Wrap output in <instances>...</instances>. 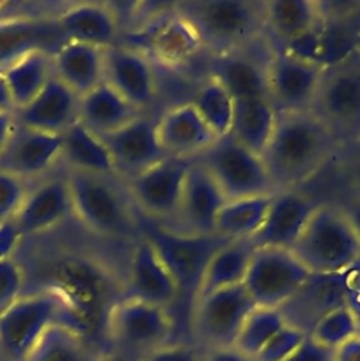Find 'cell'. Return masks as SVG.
<instances>
[{
	"label": "cell",
	"mask_w": 360,
	"mask_h": 361,
	"mask_svg": "<svg viewBox=\"0 0 360 361\" xmlns=\"http://www.w3.org/2000/svg\"><path fill=\"white\" fill-rule=\"evenodd\" d=\"M339 151L333 134L312 111L277 113L272 135L261 158L278 193L301 189Z\"/></svg>",
	"instance_id": "obj_1"
},
{
	"label": "cell",
	"mask_w": 360,
	"mask_h": 361,
	"mask_svg": "<svg viewBox=\"0 0 360 361\" xmlns=\"http://www.w3.org/2000/svg\"><path fill=\"white\" fill-rule=\"evenodd\" d=\"M172 6L209 55L236 51L264 37L265 0H184Z\"/></svg>",
	"instance_id": "obj_2"
},
{
	"label": "cell",
	"mask_w": 360,
	"mask_h": 361,
	"mask_svg": "<svg viewBox=\"0 0 360 361\" xmlns=\"http://www.w3.org/2000/svg\"><path fill=\"white\" fill-rule=\"evenodd\" d=\"M56 323L79 326L78 310L59 288L23 293L0 314L1 357L7 361H24L41 336Z\"/></svg>",
	"instance_id": "obj_3"
},
{
	"label": "cell",
	"mask_w": 360,
	"mask_h": 361,
	"mask_svg": "<svg viewBox=\"0 0 360 361\" xmlns=\"http://www.w3.org/2000/svg\"><path fill=\"white\" fill-rule=\"evenodd\" d=\"M291 251L311 274H339L360 258V238L342 206L319 203Z\"/></svg>",
	"instance_id": "obj_4"
},
{
	"label": "cell",
	"mask_w": 360,
	"mask_h": 361,
	"mask_svg": "<svg viewBox=\"0 0 360 361\" xmlns=\"http://www.w3.org/2000/svg\"><path fill=\"white\" fill-rule=\"evenodd\" d=\"M114 176L69 171L66 183L71 212L99 235L123 238L140 234L138 219Z\"/></svg>",
	"instance_id": "obj_5"
},
{
	"label": "cell",
	"mask_w": 360,
	"mask_h": 361,
	"mask_svg": "<svg viewBox=\"0 0 360 361\" xmlns=\"http://www.w3.org/2000/svg\"><path fill=\"white\" fill-rule=\"evenodd\" d=\"M138 224L140 235L155 248L176 283L178 300L188 306L191 316L209 259L230 240L217 234H181L145 217L138 220Z\"/></svg>",
	"instance_id": "obj_6"
},
{
	"label": "cell",
	"mask_w": 360,
	"mask_h": 361,
	"mask_svg": "<svg viewBox=\"0 0 360 361\" xmlns=\"http://www.w3.org/2000/svg\"><path fill=\"white\" fill-rule=\"evenodd\" d=\"M174 319L168 309L121 296L104 314V333L116 350L136 361L171 343Z\"/></svg>",
	"instance_id": "obj_7"
},
{
	"label": "cell",
	"mask_w": 360,
	"mask_h": 361,
	"mask_svg": "<svg viewBox=\"0 0 360 361\" xmlns=\"http://www.w3.org/2000/svg\"><path fill=\"white\" fill-rule=\"evenodd\" d=\"M309 111L328 127L340 149L360 135V49L323 69Z\"/></svg>",
	"instance_id": "obj_8"
},
{
	"label": "cell",
	"mask_w": 360,
	"mask_h": 361,
	"mask_svg": "<svg viewBox=\"0 0 360 361\" xmlns=\"http://www.w3.org/2000/svg\"><path fill=\"white\" fill-rule=\"evenodd\" d=\"M193 161L206 169L227 200L275 195L261 155L230 134L216 138Z\"/></svg>",
	"instance_id": "obj_9"
},
{
	"label": "cell",
	"mask_w": 360,
	"mask_h": 361,
	"mask_svg": "<svg viewBox=\"0 0 360 361\" xmlns=\"http://www.w3.org/2000/svg\"><path fill=\"white\" fill-rule=\"evenodd\" d=\"M254 307L243 283L199 298L191 312L195 343L203 351L232 348Z\"/></svg>",
	"instance_id": "obj_10"
},
{
	"label": "cell",
	"mask_w": 360,
	"mask_h": 361,
	"mask_svg": "<svg viewBox=\"0 0 360 361\" xmlns=\"http://www.w3.org/2000/svg\"><path fill=\"white\" fill-rule=\"evenodd\" d=\"M311 271L291 250L256 247L243 286L258 307L280 309L309 278Z\"/></svg>",
	"instance_id": "obj_11"
},
{
	"label": "cell",
	"mask_w": 360,
	"mask_h": 361,
	"mask_svg": "<svg viewBox=\"0 0 360 361\" xmlns=\"http://www.w3.org/2000/svg\"><path fill=\"white\" fill-rule=\"evenodd\" d=\"M126 44L143 52L152 63L181 68L193 61L203 47L191 24L171 4L137 31L128 32Z\"/></svg>",
	"instance_id": "obj_12"
},
{
	"label": "cell",
	"mask_w": 360,
	"mask_h": 361,
	"mask_svg": "<svg viewBox=\"0 0 360 361\" xmlns=\"http://www.w3.org/2000/svg\"><path fill=\"white\" fill-rule=\"evenodd\" d=\"M271 45L265 37L244 48L209 55L208 75L219 80L234 102L268 100V61Z\"/></svg>",
	"instance_id": "obj_13"
},
{
	"label": "cell",
	"mask_w": 360,
	"mask_h": 361,
	"mask_svg": "<svg viewBox=\"0 0 360 361\" xmlns=\"http://www.w3.org/2000/svg\"><path fill=\"white\" fill-rule=\"evenodd\" d=\"M191 162L167 157L127 180L130 199L145 219L161 224L174 219Z\"/></svg>",
	"instance_id": "obj_14"
},
{
	"label": "cell",
	"mask_w": 360,
	"mask_h": 361,
	"mask_svg": "<svg viewBox=\"0 0 360 361\" xmlns=\"http://www.w3.org/2000/svg\"><path fill=\"white\" fill-rule=\"evenodd\" d=\"M323 69L271 47L268 100L277 113L309 111Z\"/></svg>",
	"instance_id": "obj_15"
},
{
	"label": "cell",
	"mask_w": 360,
	"mask_h": 361,
	"mask_svg": "<svg viewBox=\"0 0 360 361\" xmlns=\"http://www.w3.org/2000/svg\"><path fill=\"white\" fill-rule=\"evenodd\" d=\"M226 200L206 169L192 161L184 180L176 213L168 224L162 226L189 235L215 234L216 219Z\"/></svg>",
	"instance_id": "obj_16"
},
{
	"label": "cell",
	"mask_w": 360,
	"mask_h": 361,
	"mask_svg": "<svg viewBox=\"0 0 360 361\" xmlns=\"http://www.w3.org/2000/svg\"><path fill=\"white\" fill-rule=\"evenodd\" d=\"M100 138L113 159L116 173L126 180L167 158L157 134V117L145 113Z\"/></svg>",
	"instance_id": "obj_17"
},
{
	"label": "cell",
	"mask_w": 360,
	"mask_h": 361,
	"mask_svg": "<svg viewBox=\"0 0 360 361\" xmlns=\"http://www.w3.org/2000/svg\"><path fill=\"white\" fill-rule=\"evenodd\" d=\"M69 39L56 17L14 16L0 21V71L34 52L55 55Z\"/></svg>",
	"instance_id": "obj_18"
},
{
	"label": "cell",
	"mask_w": 360,
	"mask_h": 361,
	"mask_svg": "<svg viewBox=\"0 0 360 361\" xmlns=\"http://www.w3.org/2000/svg\"><path fill=\"white\" fill-rule=\"evenodd\" d=\"M104 82L141 113L157 96L152 62L138 49L121 42L104 49Z\"/></svg>",
	"instance_id": "obj_19"
},
{
	"label": "cell",
	"mask_w": 360,
	"mask_h": 361,
	"mask_svg": "<svg viewBox=\"0 0 360 361\" xmlns=\"http://www.w3.org/2000/svg\"><path fill=\"white\" fill-rule=\"evenodd\" d=\"M123 296L168 310L178 302V288L172 275L143 235L137 238L130 254Z\"/></svg>",
	"instance_id": "obj_20"
},
{
	"label": "cell",
	"mask_w": 360,
	"mask_h": 361,
	"mask_svg": "<svg viewBox=\"0 0 360 361\" xmlns=\"http://www.w3.org/2000/svg\"><path fill=\"white\" fill-rule=\"evenodd\" d=\"M62 134H48L14 124L0 151V172L21 180L44 173L61 157Z\"/></svg>",
	"instance_id": "obj_21"
},
{
	"label": "cell",
	"mask_w": 360,
	"mask_h": 361,
	"mask_svg": "<svg viewBox=\"0 0 360 361\" xmlns=\"http://www.w3.org/2000/svg\"><path fill=\"white\" fill-rule=\"evenodd\" d=\"M319 203L301 189L272 195L265 219L251 237L253 244L291 250Z\"/></svg>",
	"instance_id": "obj_22"
},
{
	"label": "cell",
	"mask_w": 360,
	"mask_h": 361,
	"mask_svg": "<svg viewBox=\"0 0 360 361\" xmlns=\"http://www.w3.org/2000/svg\"><path fill=\"white\" fill-rule=\"evenodd\" d=\"M157 134L167 157L185 161L196 159L217 138L189 100L157 117Z\"/></svg>",
	"instance_id": "obj_23"
},
{
	"label": "cell",
	"mask_w": 360,
	"mask_h": 361,
	"mask_svg": "<svg viewBox=\"0 0 360 361\" xmlns=\"http://www.w3.org/2000/svg\"><path fill=\"white\" fill-rule=\"evenodd\" d=\"M344 305L343 272L311 274L298 292L278 310L287 324L309 334L325 314Z\"/></svg>",
	"instance_id": "obj_24"
},
{
	"label": "cell",
	"mask_w": 360,
	"mask_h": 361,
	"mask_svg": "<svg viewBox=\"0 0 360 361\" xmlns=\"http://www.w3.org/2000/svg\"><path fill=\"white\" fill-rule=\"evenodd\" d=\"M17 124L48 134H64L79 116V96L55 75L24 107L13 111Z\"/></svg>",
	"instance_id": "obj_25"
},
{
	"label": "cell",
	"mask_w": 360,
	"mask_h": 361,
	"mask_svg": "<svg viewBox=\"0 0 360 361\" xmlns=\"http://www.w3.org/2000/svg\"><path fill=\"white\" fill-rule=\"evenodd\" d=\"M71 212L66 178L47 180L27 192L13 223L20 235L47 231L59 224Z\"/></svg>",
	"instance_id": "obj_26"
},
{
	"label": "cell",
	"mask_w": 360,
	"mask_h": 361,
	"mask_svg": "<svg viewBox=\"0 0 360 361\" xmlns=\"http://www.w3.org/2000/svg\"><path fill=\"white\" fill-rule=\"evenodd\" d=\"M69 41L107 49L120 41L116 11L102 3H79L56 16Z\"/></svg>",
	"instance_id": "obj_27"
},
{
	"label": "cell",
	"mask_w": 360,
	"mask_h": 361,
	"mask_svg": "<svg viewBox=\"0 0 360 361\" xmlns=\"http://www.w3.org/2000/svg\"><path fill=\"white\" fill-rule=\"evenodd\" d=\"M54 75L79 97L104 82V49L68 41L52 56Z\"/></svg>",
	"instance_id": "obj_28"
},
{
	"label": "cell",
	"mask_w": 360,
	"mask_h": 361,
	"mask_svg": "<svg viewBox=\"0 0 360 361\" xmlns=\"http://www.w3.org/2000/svg\"><path fill=\"white\" fill-rule=\"evenodd\" d=\"M320 18V1L265 0L264 37L271 47H282L311 31Z\"/></svg>",
	"instance_id": "obj_29"
},
{
	"label": "cell",
	"mask_w": 360,
	"mask_h": 361,
	"mask_svg": "<svg viewBox=\"0 0 360 361\" xmlns=\"http://www.w3.org/2000/svg\"><path fill=\"white\" fill-rule=\"evenodd\" d=\"M140 114L106 82L79 97L78 121L97 137L119 130Z\"/></svg>",
	"instance_id": "obj_30"
},
{
	"label": "cell",
	"mask_w": 360,
	"mask_h": 361,
	"mask_svg": "<svg viewBox=\"0 0 360 361\" xmlns=\"http://www.w3.org/2000/svg\"><path fill=\"white\" fill-rule=\"evenodd\" d=\"M103 353L79 326L56 323L41 336L24 361H102Z\"/></svg>",
	"instance_id": "obj_31"
},
{
	"label": "cell",
	"mask_w": 360,
	"mask_h": 361,
	"mask_svg": "<svg viewBox=\"0 0 360 361\" xmlns=\"http://www.w3.org/2000/svg\"><path fill=\"white\" fill-rule=\"evenodd\" d=\"M254 250L251 238L233 240L222 245L208 262L196 300L216 290L243 283Z\"/></svg>",
	"instance_id": "obj_32"
},
{
	"label": "cell",
	"mask_w": 360,
	"mask_h": 361,
	"mask_svg": "<svg viewBox=\"0 0 360 361\" xmlns=\"http://www.w3.org/2000/svg\"><path fill=\"white\" fill-rule=\"evenodd\" d=\"M69 171L116 176L113 159L100 137L76 121L62 134L61 157Z\"/></svg>",
	"instance_id": "obj_33"
},
{
	"label": "cell",
	"mask_w": 360,
	"mask_h": 361,
	"mask_svg": "<svg viewBox=\"0 0 360 361\" xmlns=\"http://www.w3.org/2000/svg\"><path fill=\"white\" fill-rule=\"evenodd\" d=\"M277 121V111L267 99L234 102L230 135L240 144L261 155Z\"/></svg>",
	"instance_id": "obj_34"
},
{
	"label": "cell",
	"mask_w": 360,
	"mask_h": 361,
	"mask_svg": "<svg viewBox=\"0 0 360 361\" xmlns=\"http://www.w3.org/2000/svg\"><path fill=\"white\" fill-rule=\"evenodd\" d=\"M52 56L45 52H34L1 72L14 110L28 104L54 75Z\"/></svg>",
	"instance_id": "obj_35"
},
{
	"label": "cell",
	"mask_w": 360,
	"mask_h": 361,
	"mask_svg": "<svg viewBox=\"0 0 360 361\" xmlns=\"http://www.w3.org/2000/svg\"><path fill=\"white\" fill-rule=\"evenodd\" d=\"M271 199L272 195L226 200L217 214L215 234L230 241L251 238L261 227Z\"/></svg>",
	"instance_id": "obj_36"
},
{
	"label": "cell",
	"mask_w": 360,
	"mask_h": 361,
	"mask_svg": "<svg viewBox=\"0 0 360 361\" xmlns=\"http://www.w3.org/2000/svg\"><path fill=\"white\" fill-rule=\"evenodd\" d=\"M189 102L217 138L230 133L234 100L219 80L208 75Z\"/></svg>",
	"instance_id": "obj_37"
},
{
	"label": "cell",
	"mask_w": 360,
	"mask_h": 361,
	"mask_svg": "<svg viewBox=\"0 0 360 361\" xmlns=\"http://www.w3.org/2000/svg\"><path fill=\"white\" fill-rule=\"evenodd\" d=\"M285 319L278 309L256 306L244 320L233 348L253 358L285 326Z\"/></svg>",
	"instance_id": "obj_38"
},
{
	"label": "cell",
	"mask_w": 360,
	"mask_h": 361,
	"mask_svg": "<svg viewBox=\"0 0 360 361\" xmlns=\"http://www.w3.org/2000/svg\"><path fill=\"white\" fill-rule=\"evenodd\" d=\"M308 336L325 347L336 348L349 338L359 336V331L353 313L344 305L325 314Z\"/></svg>",
	"instance_id": "obj_39"
},
{
	"label": "cell",
	"mask_w": 360,
	"mask_h": 361,
	"mask_svg": "<svg viewBox=\"0 0 360 361\" xmlns=\"http://www.w3.org/2000/svg\"><path fill=\"white\" fill-rule=\"evenodd\" d=\"M308 334L285 324L254 357V361H285L305 340Z\"/></svg>",
	"instance_id": "obj_40"
},
{
	"label": "cell",
	"mask_w": 360,
	"mask_h": 361,
	"mask_svg": "<svg viewBox=\"0 0 360 361\" xmlns=\"http://www.w3.org/2000/svg\"><path fill=\"white\" fill-rule=\"evenodd\" d=\"M24 288V272L13 259H0V314L6 312L21 295Z\"/></svg>",
	"instance_id": "obj_41"
},
{
	"label": "cell",
	"mask_w": 360,
	"mask_h": 361,
	"mask_svg": "<svg viewBox=\"0 0 360 361\" xmlns=\"http://www.w3.org/2000/svg\"><path fill=\"white\" fill-rule=\"evenodd\" d=\"M27 192L24 180L0 172V224L14 219Z\"/></svg>",
	"instance_id": "obj_42"
},
{
	"label": "cell",
	"mask_w": 360,
	"mask_h": 361,
	"mask_svg": "<svg viewBox=\"0 0 360 361\" xmlns=\"http://www.w3.org/2000/svg\"><path fill=\"white\" fill-rule=\"evenodd\" d=\"M205 351L198 345L186 343H169L162 345L140 361H203Z\"/></svg>",
	"instance_id": "obj_43"
},
{
	"label": "cell",
	"mask_w": 360,
	"mask_h": 361,
	"mask_svg": "<svg viewBox=\"0 0 360 361\" xmlns=\"http://www.w3.org/2000/svg\"><path fill=\"white\" fill-rule=\"evenodd\" d=\"M343 290L346 306L354 316L360 336V258L343 271Z\"/></svg>",
	"instance_id": "obj_44"
},
{
	"label": "cell",
	"mask_w": 360,
	"mask_h": 361,
	"mask_svg": "<svg viewBox=\"0 0 360 361\" xmlns=\"http://www.w3.org/2000/svg\"><path fill=\"white\" fill-rule=\"evenodd\" d=\"M285 361H335V348L325 347L306 336Z\"/></svg>",
	"instance_id": "obj_45"
},
{
	"label": "cell",
	"mask_w": 360,
	"mask_h": 361,
	"mask_svg": "<svg viewBox=\"0 0 360 361\" xmlns=\"http://www.w3.org/2000/svg\"><path fill=\"white\" fill-rule=\"evenodd\" d=\"M21 238L13 220L0 224V259L11 258L18 240Z\"/></svg>",
	"instance_id": "obj_46"
},
{
	"label": "cell",
	"mask_w": 360,
	"mask_h": 361,
	"mask_svg": "<svg viewBox=\"0 0 360 361\" xmlns=\"http://www.w3.org/2000/svg\"><path fill=\"white\" fill-rule=\"evenodd\" d=\"M335 361H360V336H354L336 347Z\"/></svg>",
	"instance_id": "obj_47"
},
{
	"label": "cell",
	"mask_w": 360,
	"mask_h": 361,
	"mask_svg": "<svg viewBox=\"0 0 360 361\" xmlns=\"http://www.w3.org/2000/svg\"><path fill=\"white\" fill-rule=\"evenodd\" d=\"M203 361H254L253 358H248L239 353L236 348H219V350H210L205 351Z\"/></svg>",
	"instance_id": "obj_48"
},
{
	"label": "cell",
	"mask_w": 360,
	"mask_h": 361,
	"mask_svg": "<svg viewBox=\"0 0 360 361\" xmlns=\"http://www.w3.org/2000/svg\"><path fill=\"white\" fill-rule=\"evenodd\" d=\"M339 154H343V157L346 158V161L350 166L352 173L360 179V135L353 142H350L347 147L340 149Z\"/></svg>",
	"instance_id": "obj_49"
},
{
	"label": "cell",
	"mask_w": 360,
	"mask_h": 361,
	"mask_svg": "<svg viewBox=\"0 0 360 361\" xmlns=\"http://www.w3.org/2000/svg\"><path fill=\"white\" fill-rule=\"evenodd\" d=\"M346 212V214L349 216L352 224L354 226L356 231H357V235L360 238V193L353 196L349 203L346 206H342Z\"/></svg>",
	"instance_id": "obj_50"
},
{
	"label": "cell",
	"mask_w": 360,
	"mask_h": 361,
	"mask_svg": "<svg viewBox=\"0 0 360 361\" xmlns=\"http://www.w3.org/2000/svg\"><path fill=\"white\" fill-rule=\"evenodd\" d=\"M14 124H16V120H14V113L13 111L0 113V151L4 147Z\"/></svg>",
	"instance_id": "obj_51"
},
{
	"label": "cell",
	"mask_w": 360,
	"mask_h": 361,
	"mask_svg": "<svg viewBox=\"0 0 360 361\" xmlns=\"http://www.w3.org/2000/svg\"><path fill=\"white\" fill-rule=\"evenodd\" d=\"M4 111H14V107H13V102H11L8 89L6 86L4 78L0 73V113H4Z\"/></svg>",
	"instance_id": "obj_52"
},
{
	"label": "cell",
	"mask_w": 360,
	"mask_h": 361,
	"mask_svg": "<svg viewBox=\"0 0 360 361\" xmlns=\"http://www.w3.org/2000/svg\"><path fill=\"white\" fill-rule=\"evenodd\" d=\"M102 361H136L116 350H109V351H104L103 353V357H102Z\"/></svg>",
	"instance_id": "obj_53"
},
{
	"label": "cell",
	"mask_w": 360,
	"mask_h": 361,
	"mask_svg": "<svg viewBox=\"0 0 360 361\" xmlns=\"http://www.w3.org/2000/svg\"><path fill=\"white\" fill-rule=\"evenodd\" d=\"M13 8H14V3L0 0V21L14 17V16H20V14H10V10H13Z\"/></svg>",
	"instance_id": "obj_54"
},
{
	"label": "cell",
	"mask_w": 360,
	"mask_h": 361,
	"mask_svg": "<svg viewBox=\"0 0 360 361\" xmlns=\"http://www.w3.org/2000/svg\"><path fill=\"white\" fill-rule=\"evenodd\" d=\"M359 49H360V44H359Z\"/></svg>",
	"instance_id": "obj_55"
},
{
	"label": "cell",
	"mask_w": 360,
	"mask_h": 361,
	"mask_svg": "<svg viewBox=\"0 0 360 361\" xmlns=\"http://www.w3.org/2000/svg\"><path fill=\"white\" fill-rule=\"evenodd\" d=\"M0 73H1V71H0Z\"/></svg>",
	"instance_id": "obj_56"
}]
</instances>
